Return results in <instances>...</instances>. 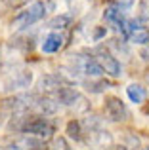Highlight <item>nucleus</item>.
Segmentation results:
<instances>
[{
    "label": "nucleus",
    "instance_id": "f257e3e1",
    "mask_svg": "<svg viewBox=\"0 0 149 150\" xmlns=\"http://www.w3.org/2000/svg\"><path fill=\"white\" fill-rule=\"evenodd\" d=\"M46 11H48L46 2H42V0H34V2H31L29 6H25L14 19H11V23H10L11 30H23V29L33 27L34 23H38V21L44 19Z\"/></svg>",
    "mask_w": 149,
    "mask_h": 150
},
{
    "label": "nucleus",
    "instance_id": "f03ea898",
    "mask_svg": "<svg viewBox=\"0 0 149 150\" xmlns=\"http://www.w3.org/2000/svg\"><path fill=\"white\" fill-rule=\"evenodd\" d=\"M54 97L61 106H67L74 114H88L92 110V103L88 101V97L84 93H80L77 88H73V86H63Z\"/></svg>",
    "mask_w": 149,
    "mask_h": 150
},
{
    "label": "nucleus",
    "instance_id": "7ed1b4c3",
    "mask_svg": "<svg viewBox=\"0 0 149 150\" xmlns=\"http://www.w3.org/2000/svg\"><path fill=\"white\" fill-rule=\"evenodd\" d=\"M92 55L96 57V61L100 63V67L103 69L105 76L109 78H119L120 74H122V65H120V61L113 55V51L107 48V46H96V48L92 50Z\"/></svg>",
    "mask_w": 149,
    "mask_h": 150
},
{
    "label": "nucleus",
    "instance_id": "20e7f679",
    "mask_svg": "<svg viewBox=\"0 0 149 150\" xmlns=\"http://www.w3.org/2000/svg\"><path fill=\"white\" fill-rule=\"evenodd\" d=\"M103 114L109 122H115V124H120V122H126L130 118V108L126 106L120 97L117 95H105L103 99Z\"/></svg>",
    "mask_w": 149,
    "mask_h": 150
},
{
    "label": "nucleus",
    "instance_id": "39448f33",
    "mask_svg": "<svg viewBox=\"0 0 149 150\" xmlns=\"http://www.w3.org/2000/svg\"><path fill=\"white\" fill-rule=\"evenodd\" d=\"M82 144H86V146L92 148V150H109L113 146V133L105 127L84 131Z\"/></svg>",
    "mask_w": 149,
    "mask_h": 150
},
{
    "label": "nucleus",
    "instance_id": "423d86ee",
    "mask_svg": "<svg viewBox=\"0 0 149 150\" xmlns=\"http://www.w3.org/2000/svg\"><path fill=\"white\" fill-rule=\"evenodd\" d=\"M65 84V80L59 76V72H48V74H42L37 82V93L40 95H50L54 97L57 91H59Z\"/></svg>",
    "mask_w": 149,
    "mask_h": 150
},
{
    "label": "nucleus",
    "instance_id": "0eeeda50",
    "mask_svg": "<svg viewBox=\"0 0 149 150\" xmlns=\"http://www.w3.org/2000/svg\"><path fill=\"white\" fill-rule=\"evenodd\" d=\"M103 19H105V23H107L111 29H115V30H117V34H120V38H122L124 23H126V19H128L126 11L120 10L117 4H113V2H111L107 8H105V11H103Z\"/></svg>",
    "mask_w": 149,
    "mask_h": 150
},
{
    "label": "nucleus",
    "instance_id": "6e6552de",
    "mask_svg": "<svg viewBox=\"0 0 149 150\" xmlns=\"http://www.w3.org/2000/svg\"><path fill=\"white\" fill-rule=\"evenodd\" d=\"M33 84V72L31 70H17L14 72L6 82V91H19V89H27Z\"/></svg>",
    "mask_w": 149,
    "mask_h": 150
},
{
    "label": "nucleus",
    "instance_id": "1a4fd4ad",
    "mask_svg": "<svg viewBox=\"0 0 149 150\" xmlns=\"http://www.w3.org/2000/svg\"><path fill=\"white\" fill-rule=\"evenodd\" d=\"M63 42H65L63 34L57 33V30H52V33H48L44 36V40L40 44V50H42V53H48V55L57 53V51L63 48Z\"/></svg>",
    "mask_w": 149,
    "mask_h": 150
},
{
    "label": "nucleus",
    "instance_id": "9d476101",
    "mask_svg": "<svg viewBox=\"0 0 149 150\" xmlns=\"http://www.w3.org/2000/svg\"><path fill=\"white\" fill-rule=\"evenodd\" d=\"M128 44H138V46H149V29L145 25H140L132 29L126 36Z\"/></svg>",
    "mask_w": 149,
    "mask_h": 150
},
{
    "label": "nucleus",
    "instance_id": "9b49d317",
    "mask_svg": "<svg viewBox=\"0 0 149 150\" xmlns=\"http://www.w3.org/2000/svg\"><path fill=\"white\" fill-rule=\"evenodd\" d=\"M126 95L134 105H143L147 101V88H143L142 84H128Z\"/></svg>",
    "mask_w": 149,
    "mask_h": 150
},
{
    "label": "nucleus",
    "instance_id": "f8f14e48",
    "mask_svg": "<svg viewBox=\"0 0 149 150\" xmlns=\"http://www.w3.org/2000/svg\"><path fill=\"white\" fill-rule=\"evenodd\" d=\"M65 133H67V137L73 139L74 143H82V139H84V127H82L80 120H77V118L69 120L67 125H65Z\"/></svg>",
    "mask_w": 149,
    "mask_h": 150
},
{
    "label": "nucleus",
    "instance_id": "ddd939ff",
    "mask_svg": "<svg viewBox=\"0 0 149 150\" xmlns=\"http://www.w3.org/2000/svg\"><path fill=\"white\" fill-rule=\"evenodd\" d=\"M71 21H73V17L69 13H57V15H54L52 19L46 21V29H50V30H63V29H67V27L71 25Z\"/></svg>",
    "mask_w": 149,
    "mask_h": 150
},
{
    "label": "nucleus",
    "instance_id": "4468645a",
    "mask_svg": "<svg viewBox=\"0 0 149 150\" xmlns=\"http://www.w3.org/2000/svg\"><path fill=\"white\" fill-rule=\"evenodd\" d=\"M84 86H86V89H88L90 93H103L105 89H109L113 86V82L105 80V78H96V80L84 82Z\"/></svg>",
    "mask_w": 149,
    "mask_h": 150
},
{
    "label": "nucleus",
    "instance_id": "2eb2a0df",
    "mask_svg": "<svg viewBox=\"0 0 149 150\" xmlns=\"http://www.w3.org/2000/svg\"><path fill=\"white\" fill-rule=\"evenodd\" d=\"M46 150H71V144H69L67 137H63V135H54L52 139L46 143Z\"/></svg>",
    "mask_w": 149,
    "mask_h": 150
},
{
    "label": "nucleus",
    "instance_id": "dca6fc26",
    "mask_svg": "<svg viewBox=\"0 0 149 150\" xmlns=\"http://www.w3.org/2000/svg\"><path fill=\"white\" fill-rule=\"evenodd\" d=\"M138 19L142 23L149 21V0H140V4H138Z\"/></svg>",
    "mask_w": 149,
    "mask_h": 150
},
{
    "label": "nucleus",
    "instance_id": "f3484780",
    "mask_svg": "<svg viewBox=\"0 0 149 150\" xmlns=\"http://www.w3.org/2000/svg\"><path fill=\"white\" fill-rule=\"evenodd\" d=\"M113 4H117V6H119L120 10L128 11V10H130V8L136 4V0H113Z\"/></svg>",
    "mask_w": 149,
    "mask_h": 150
},
{
    "label": "nucleus",
    "instance_id": "a211bd4d",
    "mask_svg": "<svg viewBox=\"0 0 149 150\" xmlns=\"http://www.w3.org/2000/svg\"><path fill=\"white\" fill-rule=\"evenodd\" d=\"M105 34H107V27H96V33H94V40H101V38H103L105 36Z\"/></svg>",
    "mask_w": 149,
    "mask_h": 150
},
{
    "label": "nucleus",
    "instance_id": "6ab92c4d",
    "mask_svg": "<svg viewBox=\"0 0 149 150\" xmlns=\"http://www.w3.org/2000/svg\"><path fill=\"white\" fill-rule=\"evenodd\" d=\"M6 150H46V148H25V146H21L19 143H15V141H14V143H10L6 146Z\"/></svg>",
    "mask_w": 149,
    "mask_h": 150
},
{
    "label": "nucleus",
    "instance_id": "aec40b11",
    "mask_svg": "<svg viewBox=\"0 0 149 150\" xmlns=\"http://www.w3.org/2000/svg\"><path fill=\"white\" fill-rule=\"evenodd\" d=\"M140 57L149 65V46H142V50H140Z\"/></svg>",
    "mask_w": 149,
    "mask_h": 150
},
{
    "label": "nucleus",
    "instance_id": "412c9836",
    "mask_svg": "<svg viewBox=\"0 0 149 150\" xmlns=\"http://www.w3.org/2000/svg\"><path fill=\"white\" fill-rule=\"evenodd\" d=\"M142 112L145 114V116H149V101H145V103L142 105Z\"/></svg>",
    "mask_w": 149,
    "mask_h": 150
},
{
    "label": "nucleus",
    "instance_id": "4be33fe9",
    "mask_svg": "<svg viewBox=\"0 0 149 150\" xmlns=\"http://www.w3.org/2000/svg\"><path fill=\"white\" fill-rule=\"evenodd\" d=\"M4 122H6V112H4V110L0 108V127L4 125Z\"/></svg>",
    "mask_w": 149,
    "mask_h": 150
},
{
    "label": "nucleus",
    "instance_id": "5701e85b",
    "mask_svg": "<svg viewBox=\"0 0 149 150\" xmlns=\"http://www.w3.org/2000/svg\"><path fill=\"white\" fill-rule=\"evenodd\" d=\"M143 80H145V86L149 88V69L145 70V72H143Z\"/></svg>",
    "mask_w": 149,
    "mask_h": 150
},
{
    "label": "nucleus",
    "instance_id": "b1692460",
    "mask_svg": "<svg viewBox=\"0 0 149 150\" xmlns=\"http://www.w3.org/2000/svg\"><path fill=\"white\" fill-rule=\"evenodd\" d=\"M113 150H128V148H124L122 144H119V146H113Z\"/></svg>",
    "mask_w": 149,
    "mask_h": 150
},
{
    "label": "nucleus",
    "instance_id": "393cba45",
    "mask_svg": "<svg viewBox=\"0 0 149 150\" xmlns=\"http://www.w3.org/2000/svg\"><path fill=\"white\" fill-rule=\"evenodd\" d=\"M140 150H149V146H142V148H140Z\"/></svg>",
    "mask_w": 149,
    "mask_h": 150
},
{
    "label": "nucleus",
    "instance_id": "a878e982",
    "mask_svg": "<svg viewBox=\"0 0 149 150\" xmlns=\"http://www.w3.org/2000/svg\"><path fill=\"white\" fill-rule=\"evenodd\" d=\"M2 150H6V148H2Z\"/></svg>",
    "mask_w": 149,
    "mask_h": 150
}]
</instances>
